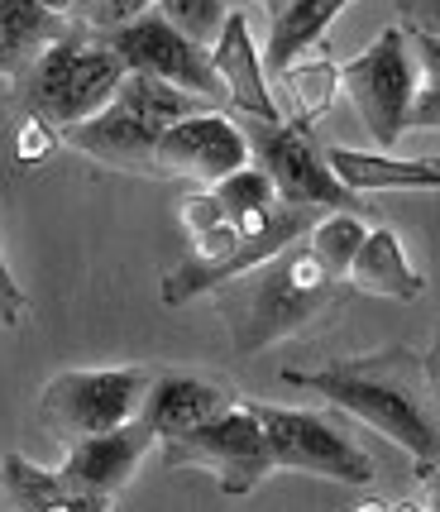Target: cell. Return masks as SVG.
<instances>
[{"label": "cell", "instance_id": "cell-1", "mask_svg": "<svg viewBox=\"0 0 440 512\" xmlns=\"http://www.w3.org/2000/svg\"><path fill=\"white\" fill-rule=\"evenodd\" d=\"M354 297L340 273L321 264V254L302 240L283 245L273 259L244 268L216 288V312L235 340V355H259L287 335L311 326L316 316Z\"/></svg>", "mask_w": 440, "mask_h": 512}, {"label": "cell", "instance_id": "cell-2", "mask_svg": "<svg viewBox=\"0 0 440 512\" xmlns=\"http://www.w3.org/2000/svg\"><path fill=\"white\" fill-rule=\"evenodd\" d=\"M283 379L321 393L330 407H340L354 422L388 436L393 446L412 455L417 474H426L440 460V422L431 417V402L421 393L426 364H417L412 355L378 350V355L340 359V364H321V369H287Z\"/></svg>", "mask_w": 440, "mask_h": 512}, {"label": "cell", "instance_id": "cell-3", "mask_svg": "<svg viewBox=\"0 0 440 512\" xmlns=\"http://www.w3.org/2000/svg\"><path fill=\"white\" fill-rule=\"evenodd\" d=\"M201 106H211V101L163 82L154 72H134L130 67L120 91L101 111L91 120L67 125V144L82 149L87 158H96V163H106V168L158 178V139H163V130L173 120H182V115L201 111Z\"/></svg>", "mask_w": 440, "mask_h": 512}, {"label": "cell", "instance_id": "cell-4", "mask_svg": "<svg viewBox=\"0 0 440 512\" xmlns=\"http://www.w3.org/2000/svg\"><path fill=\"white\" fill-rule=\"evenodd\" d=\"M125 72H130V63L110 48L106 34H91V29L58 34L34 53V63L24 67V106L67 130V125L91 120L101 111L120 91Z\"/></svg>", "mask_w": 440, "mask_h": 512}, {"label": "cell", "instance_id": "cell-5", "mask_svg": "<svg viewBox=\"0 0 440 512\" xmlns=\"http://www.w3.org/2000/svg\"><path fill=\"white\" fill-rule=\"evenodd\" d=\"M244 134H249V154L254 163H264L278 197L287 206H302V211H354V216H378L374 201L364 192H354L350 182H340V173L330 168L326 149L316 144L311 125L297 120H254L244 115Z\"/></svg>", "mask_w": 440, "mask_h": 512}, {"label": "cell", "instance_id": "cell-6", "mask_svg": "<svg viewBox=\"0 0 440 512\" xmlns=\"http://www.w3.org/2000/svg\"><path fill=\"white\" fill-rule=\"evenodd\" d=\"M158 450H163L168 469H206V474H216V484L230 498H249L278 469L254 402H235L211 422L158 441Z\"/></svg>", "mask_w": 440, "mask_h": 512}, {"label": "cell", "instance_id": "cell-7", "mask_svg": "<svg viewBox=\"0 0 440 512\" xmlns=\"http://www.w3.org/2000/svg\"><path fill=\"white\" fill-rule=\"evenodd\" d=\"M340 82L369 139L378 149H393L407 134V115L417 101V53L407 44V29L388 24L359 58L340 63Z\"/></svg>", "mask_w": 440, "mask_h": 512}, {"label": "cell", "instance_id": "cell-8", "mask_svg": "<svg viewBox=\"0 0 440 512\" xmlns=\"http://www.w3.org/2000/svg\"><path fill=\"white\" fill-rule=\"evenodd\" d=\"M154 383V369H134V364H120V369H63L58 379L44 383V426L72 446V441H87V436H101L110 426L139 417V402Z\"/></svg>", "mask_w": 440, "mask_h": 512}, {"label": "cell", "instance_id": "cell-9", "mask_svg": "<svg viewBox=\"0 0 440 512\" xmlns=\"http://www.w3.org/2000/svg\"><path fill=\"white\" fill-rule=\"evenodd\" d=\"M254 412L264 422L268 450H273L278 469L321 474L330 484H374L378 465L369 460V450L354 446L330 417L302 412V407H278V402H254Z\"/></svg>", "mask_w": 440, "mask_h": 512}, {"label": "cell", "instance_id": "cell-10", "mask_svg": "<svg viewBox=\"0 0 440 512\" xmlns=\"http://www.w3.org/2000/svg\"><path fill=\"white\" fill-rule=\"evenodd\" d=\"M106 39L134 72H154V77H163V82H173V87H182V91H192V96L225 101V82H220L211 48L197 44L192 34H182L158 5L144 10V15H134V20H125V24H115V29H106Z\"/></svg>", "mask_w": 440, "mask_h": 512}, {"label": "cell", "instance_id": "cell-11", "mask_svg": "<svg viewBox=\"0 0 440 512\" xmlns=\"http://www.w3.org/2000/svg\"><path fill=\"white\" fill-rule=\"evenodd\" d=\"M249 134L244 125L225 120L216 106L173 120L158 139V178H182L197 187H216L225 173L249 163Z\"/></svg>", "mask_w": 440, "mask_h": 512}, {"label": "cell", "instance_id": "cell-12", "mask_svg": "<svg viewBox=\"0 0 440 512\" xmlns=\"http://www.w3.org/2000/svg\"><path fill=\"white\" fill-rule=\"evenodd\" d=\"M149 446H158V436L149 431V422H144V417H130V422L110 426L101 436L72 441L63 469H67V479L106 512L110 503H115V493H125V484L134 479V469L149 455Z\"/></svg>", "mask_w": 440, "mask_h": 512}, {"label": "cell", "instance_id": "cell-13", "mask_svg": "<svg viewBox=\"0 0 440 512\" xmlns=\"http://www.w3.org/2000/svg\"><path fill=\"white\" fill-rule=\"evenodd\" d=\"M211 58H216V72L225 82V101L240 115H254V120H283L278 101H273V87H268V67L264 53L254 48V34H249V20L240 10H230L225 24H220V39L211 44Z\"/></svg>", "mask_w": 440, "mask_h": 512}, {"label": "cell", "instance_id": "cell-14", "mask_svg": "<svg viewBox=\"0 0 440 512\" xmlns=\"http://www.w3.org/2000/svg\"><path fill=\"white\" fill-rule=\"evenodd\" d=\"M225 407H235V393L216 379H197V374H154L149 393L139 402V417L149 422L158 441L182 436L192 426L220 417Z\"/></svg>", "mask_w": 440, "mask_h": 512}, {"label": "cell", "instance_id": "cell-15", "mask_svg": "<svg viewBox=\"0 0 440 512\" xmlns=\"http://www.w3.org/2000/svg\"><path fill=\"white\" fill-rule=\"evenodd\" d=\"M345 283H350V292L388 297V302H417L421 292H426V278L407 264L393 225H369L364 245L354 249L350 268H345Z\"/></svg>", "mask_w": 440, "mask_h": 512}, {"label": "cell", "instance_id": "cell-16", "mask_svg": "<svg viewBox=\"0 0 440 512\" xmlns=\"http://www.w3.org/2000/svg\"><path fill=\"white\" fill-rule=\"evenodd\" d=\"M326 158L340 173V182H350L364 197H374V192H440V168L431 158H393L369 154V149H345V144H330Z\"/></svg>", "mask_w": 440, "mask_h": 512}, {"label": "cell", "instance_id": "cell-17", "mask_svg": "<svg viewBox=\"0 0 440 512\" xmlns=\"http://www.w3.org/2000/svg\"><path fill=\"white\" fill-rule=\"evenodd\" d=\"M0 503L15 512H101L67 479V469H44L24 455L0 460Z\"/></svg>", "mask_w": 440, "mask_h": 512}, {"label": "cell", "instance_id": "cell-18", "mask_svg": "<svg viewBox=\"0 0 440 512\" xmlns=\"http://www.w3.org/2000/svg\"><path fill=\"white\" fill-rule=\"evenodd\" d=\"M354 0H287L283 10L273 15L268 29V48H264V67L268 72H283L292 58H302L326 39V29L340 20V10Z\"/></svg>", "mask_w": 440, "mask_h": 512}, {"label": "cell", "instance_id": "cell-19", "mask_svg": "<svg viewBox=\"0 0 440 512\" xmlns=\"http://www.w3.org/2000/svg\"><path fill=\"white\" fill-rule=\"evenodd\" d=\"M278 87H287V120H297V125H316L321 115L330 111V101L345 91L340 82V63L335 58H292L283 72H268Z\"/></svg>", "mask_w": 440, "mask_h": 512}, {"label": "cell", "instance_id": "cell-20", "mask_svg": "<svg viewBox=\"0 0 440 512\" xmlns=\"http://www.w3.org/2000/svg\"><path fill=\"white\" fill-rule=\"evenodd\" d=\"M364 235H369V221L354 216V211H321V216L307 225V245L316 249L321 264H326L330 273H340V278H345V268H350L354 249L364 245Z\"/></svg>", "mask_w": 440, "mask_h": 512}, {"label": "cell", "instance_id": "cell-21", "mask_svg": "<svg viewBox=\"0 0 440 512\" xmlns=\"http://www.w3.org/2000/svg\"><path fill=\"white\" fill-rule=\"evenodd\" d=\"M216 197L220 206L235 216V221H244V216H254V211H264V206H273L278 201V187H273V178H268L264 163H244V168H235V173H225V178L216 182Z\"/></svg>", "mask_w": 440, "mask_h": 512}, {"label": "cell", "instance_id": "cell-22", "mask_svg": "<svg viewBox=\"0 0 440 512\" xmlns=\"http://www.w3.org/2000/svg\"><path fill=\"white\" fill-rule=\"evenodd\" d=\"M158 10L168 15V20L182 29V34H192L197 44H216L220 39V24H225V0H154Z\"/></svg>", "mask_w": 440, "mask_h": 512}, {"label": "cell", "instance_id": "cell-23", "mask_svg": "<svg viewBox=\"0 0 440 512\" xmlns=\"http://www.w3.org/2000/svg\"><path fill=\"white\" fill-rule=\"evenodd\" d=\"M58 130H63V125H53L48 115H39V111H29V106H24L20 134H15V154H20L24 163H44V158L58 149Z\"/></svg>", "mask_w": 440, "mask_h": 512}, {"label": "cell", "instance_id": "cell-24", "mask_svg": "<svg viewBox=\"0 0 440 512\" xmlns=\"http://www.w3.org/2000/svg\"><path fill=\"white\" fill-rule=\"evenodd\" d=\"M225 216H230V211L220 206L216 187H197V192H187V197L177 201V225L187 230V240L201 235V230H211V225L225 221Z\"/></svg>", "mask_w": 440, "mask_h": 512}, {"label": "cell", "instance_id": "cell-25", "mask_svg": "<svg viewBox=\"0 0 440 512\" xmlns=\"http://www.w3.org/2000/svg\"><path fill=\"white\" fill-rule=\"evenodd\" d=\"M34 53H39V44L24 39L20 29L0 15V77H15V82H20L24 67L34 63Z\"/></svg>", "mask_w": 440, "mask_h": 512}, {"label": "cell", "instance_id": "cell-26", "mask_svg": "<svg viewBox=\"0 0 440 512\" xmlns=\"http://www.w3.org/2000/svg\"><path fill=\"white\" fill-rule=\"evenodd\" d=\"M397 24L407 34H440V0H397Z\"/></svg>", "mask_w": 440, "mask_h": 512}, {"label": "cell", "instance_id": "cell-27", "mask_svg": "<svg viewBox=\"0 0 440 512\" xmlns=\"http://www.w3.org/2000/svg\"><path fill=\"white\" fill-rule=\"evenodd\" d=\"M407 130H440V82L417 87L412 115H407Z\"/></svg>", "mask_w": 440, "mask_h": 512}, {"label": "cell", "instance_id": "cell-28", "mask_svg": "<svg viewBox=\"0 0 440 512\" xmlns=\"http://www.w3.org/2000/svg\"><path fill=\"white\" fill-rule=\"evenodd\" d=\"M24 312H29V302H24L15 273H10L5 254H0V321H5V326H15V321H24Z\"/></svg>", "mask_w": 440, "mask_h": 512}, {"label": "cell", "instance_id": "cell-29", "mask_svg": "<svg viewBox=\"0 0 440 512\" xmlns=\"http://www.w3.org/2000/svg\"><path fill=\"white\" fill-rule=\"evenodd\" d=\"M407 39H412V53H417L426 82H440V34H407Z\"/></svg>", "mask_w": 440, "mask_h": 512}, {"label": "cell", "instance_id": "cell-30", "mask_svg": "<svg viewBox=\"0 0 440 512\" xmlns=\"http://www.w3.org/2000/svg\"><path fill=\"white\" fill-rule=\"evenodd\" d=\"M421 484H426V493H421V508L440 512V460L426 469V474H421Z\"/></svg>", "mask_w": 440, "mask_h": 512}, {"label": "cell", "instance_id": "cell-31", "mask_svg": "<svg viewBox=\"0 0 440 512\" xmlns=\"http://www.w3.org/2000/svg\"><path fill=\"white\" fill-rule=\"evenodd\" d=\"M421 364H426V379L440 383V331H436V345H431V355L421 359Z\"/></svg>", "mask_w": 440, "mask_h": 512}, {"label": "cell", "instance_id": "cell-32", "mask_svg": "<svg viewBox=\"0 0 440 512\" xmlns=\"http://www.w3.org/2000/svg\"><path fill=\"white\" fill-rule=\"evenodd\" d=\"M264 5H268V15H278V10H283L287 0H264Z\"/></svg>", "mask_w": 440, "mask_h": 512}, {"label": "cell", "instance_id": "cell-33", "mask_svg": "<svg viewBox=\"0 0 440 512\" xmlns=\"http://www.w3.org/2000/svg\"><path fill=\"white\" fill-rule=\"evenodd\" d=\"M431 163H436V168H440V158H431Z\"/></svg>", "mask_w": 440, "mask_h": 512}, {"label": "cell", "instance_id": "cell-34", "mask_svg": "<svg viewBox=\"0 0 440 512\" xmlns=\"http://www.w3.org/2000/svg\"><path fill=\"white\" fill-rule=\"evenodd\" d=\"M87 5H96V0H87Z\"/></svg>", "mask_w": 440, "mask_h": 512}, {"label": "cell", "instance_id": "cell-35", "mask_svg": "<svg viewBox=\"0 0 440 512\" xmlns=\"http://www.w3.org/2000/svg\"><path fill=\"white\" fill-rule=\"evenodd\" d=\"M0 326H5V321H0Z\"/></svg>", "mask_w": 440, "mask_h": 512}, {"label": "cell", "instance_id": "cell-36", "mask_svg": "<svg viewBox=\"0 0 440 512\" xmlns=\"http://www.w3.org/2000/svg\"><path fill=\"white\" fill-rule=\"evenodd\" d=\"M436 388H440V383H436Z\"/></svg>", "mask_w": 440, "mask_h": 512}]
</instances>
